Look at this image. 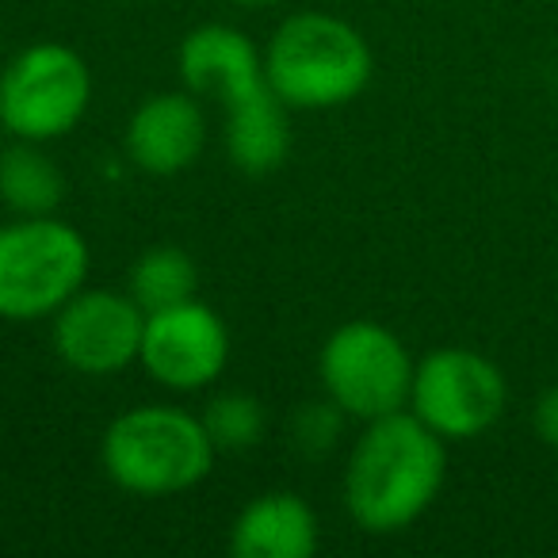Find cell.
I'll use <instances>...</instances> for the list:
<instances>
[{
    "mask_svg": "<svg viewBox=\"0 0 558 558\" xmlns=\"http://www.w3.org/2000/svg\"><path fill=\"white\" fill-rule=\"evenodd\" d=\"M444 444L410 410L367 421L344 463V509L352 524L367 535H398L417 524L448 474Z\"/></svg>",
    "mask_w": 558,
    "mask_h": 558,
    "instance_id": "1",
    "label": "cell"
},
{
    "mask_svg": "<svg viewBox=\"0 0 558 558\" xmlns=\"http://www.w3.org/2000/svg\"><path fill=\"white\" fill-rule=\"evenodd\" d=\"M372 77V43L333 12H295L264 47V81L291 111L344 108L367 93Z\"/></svg>",
    "mask_w": 558,
    "mask_h": 558,
    "instance_id": "2",
    "label": "cell"
},
{
    "mask_svg": "<svg viewBox=\"0 0 558 558\" xmlns=\"http://www.w3.org/2000/svg\"><path fill=\"white\" fill-rule=\"evenodd\" d=\"M215 440L199 413L180 405H131L100 440V466L111 486L131 497L187 494L215 471Z\"/></svg>",
    "mask_w": 558,
    "mask_h": 558,
    "instance_id": "3",
    "label": "cell"
},
{
    "mask_svg": "<svg viewBox=\"0 0 558 558\" xmlns=\"http://www.w3.org/2000/svg\"><path fill=\"white\" fill-rule=\"evenodd\" d=\"M93 253L77 226L16 215L0 226V322L54 318L88 283Z\"/></svg>",
    "mask_w": 558,
    "mask_h": 558,
    "instance_id": "4",
    "label": "cell"
},
{
    "mask_svg": "<svg viewBox=\"0 0 558 558\" xmlns=\"http://www.w3.org/2000/svg\"><path fill=\"white\" fill-rule=\"evenodd\" d=\"M93 108V70L65 43H32L0 70V126L16 142L65 138Z\"/></svg>",
    "mask_w": 558,
    "mask_h": 558,
    "instance_id": "5",
    "label": "cell"
},
{
    "mask_svg": "<svg viewBox=\"0 0 558 558\" xmlns=\"http://www.w3.org/2000/svg\"><path fill=\"white\" fill-rule=\"evenodd\" d=\"M413 367L402 337L367 318L337 326L318 352L322 395L360 425L410 410Z\"/></svg>",
    "mask_w": 558,
    "mask_h": 558,
    "instance_id": "6",
    "label": "cell"
},
{
    "mask_svg": "<svg viewBox=\"0 0 558 558\" xmlns=\"http://www.w3.org/2000/svg\"><path fill=\"white\" fill-rule=\"evenodd\" d=\"M509 387L494 360L471 349H433L413 367L410 413L444 440H474L501 421Z\"/></svg>",
    "mask_w": 558,
    "mask_h": 558,
    "instance_id": "7",
    "label": "cell"
},
{
    "mask_svg": "<svg viewBox=\"0 0 558 558\" xmlns=\"http://www.w3.org/2000/svg\"><path fill=\"white\" fill-rule=\"evenodd\" d=\"M138 364L165 390H177V395L207 390L222 379L230 364V329L215 306L199 299L149 311Z\"/></svg>",
    "mask_w": 558,
    "mask_h": 558,
    "instance_id": "8",
    "label": "cell"
},
{
    "mask_svg": "<svg viewBox=\"0 0 558 558\" xmlns=\"http://www.w3.org/2000/svg\"><path fill=\"white\" fill-rule=\"evenodd\" d=\"M146 311L131 291L81 288L50 318V341L70 372L88 379H108L138 364Z\"/></svg>",
    "mask_w": 558,
    "mask_h": 558,
    "instance_id": "9",
    "label": "cell"
},
{
    "mask_svg": "<svg viewBox=\"0 0 558 558\" xmlns=\"http://www.w3.org/2000/svg\"><path fill=\"white\" fill-rule=\"evenodd\" d=\"M126 157L149 177L187 172L207 149V111L187 88L154 93L131 111L123 134Z\"/></svg>",
    "mask_w": 558,
    "mask_h": 558,
    "instance_id": "10",
    "label": "cell"
},
{
    "mask_svg": "<svg viewBox=\"0 0 558 558\" xmlns=\"http://www.w3.org/2000/svg\"><path fill=\"white\" fill-rule=\"evenodd\" d=\"M177 73L192 96L226 108L264 85V50L233 24H199L180 39Z\"/></svg>",
    "mask_w": 558,
    "mask_h": 558,
    "instance_id": "11",
    "label": "cell"
},
{
    "mask_svg": "<svg viewBox=\"0 0 558 558\" xmlns=\"http://www.w3.org/2000/svg\"><path fill=\"white\" fill-rule=\"evenodd\" d=\"M318 543V512L291 489H268L253 497L230 524L233 558H314Z\"/></svg>",
    "mask_w": 558,
    "mask_h": 558,
    "instance_id": "12",
    "label": "cell"
},
{
    "mask_svg": "<svg viewBox=\"0 0 558 558\" xmlns=\"http://www.w3.org/2000/svg\"><path fill=\"white\" fill-rule=\"evenodd\" d=\"M226 157L245 177H268L291 154V108L264 81L222 108Z\"/></svg>",
    "mask_w": 558,
    "mask_h": 558,
    "instance_id": "13",
    "label": "cell"
},
{
    "mask_svg": "<svg viewBox=\"0 0 558 558\" xmlns=\"http://www.w3.org/2000/svg\"><path fill=\"white\" fill-rule=\"evenodd\" d=\"M65 199V177L39 142H16L0 149V203L12 215H54Z\"/></svg>",
    "mask_w": 558,
    "mask_h": 558,
    "instance_id": "14",
    "label": "cell"
},
{
    "mask_svg": "<svg viewBox=\"0 0 558 558\" xmlns=\"http://www.w3.org/2000/svg\"><path fill=\"white\" fill-rule=\"evenodd\" d=\"M195 288H199V268L180 245H154L138 253V260L131 264V279H126V291L146 314L195 299Z\"/></svg>",
    "mask_w": 558,
    "mask_h": 558,
    "instance_id": "15",
    "label": "cell"
},
{
    "mask_svg": "<svg viewBox=\"0 0 558 558\" xmlns=\"http://www.w3.org/2000/svg\"><path fill=\"white\" fill-rule=\"evenodd\" d=\"M199 417H203V425H207L218 451H248L268 433V410H264L260 398L245 395V390L215 395L203 405Z\"/></svg>",
    "mask_w": 558,
    "mask_h": 558,
    "instance_id": "16",
    "label": "cell"
},
{
    "mask_svg": "<svg viewBox=\"0 0 558 558\" xmlns=\"http://www.w3.org/2000/svg\"><path fill=\"white\" fill-rule=\"evenodd\" d=\"M341 425H344V413L337 410L329 398L306 402L303 410L291 417V444H295L303 456L318 459V456H326V451H333L337 436H341Z\"/></svg>",
    "mask_w": 558,
    "mask_h": 558,
    "instance_id": "17",
    "label": "cell"
},
{
    "mask_svg": "<svg viewBox=\"0 0 558 558\" xmlns=\"http://www.w3.org/2000/svg\"><path fill=\"white\" fill-rule=\"evenodd\" d=\"M532 425H535V436H539L547 448H558V387H550L539 395L535 413H532Z\"/></svg>",
    "mask_w": 558,
    "mask_h": 558,
    "instance_id": "18",
    "label": "cell"
},
{
    "mask_svg": "<svg viewBox=\"0 0 558 558\" xmlns=\"http://www.w3.org/2000/svg\"><path fill=\"white\" fill-rule=\"evenodd\" d=\"M230 4H238V9H268L276 0H230Z\"/></svg>",
    "mask_w": 558,
    "mask_h": 558,
    "instance_id": "19",
    "label": "cell"
},
{
    "mask_svg": "<svg viewBox=\"0 0 558 558\" xmlns=\"http://www.w3.org/2000/svg\"><path fill=\"white\" fill-rule=\"evenodd\" d=\"M131 4H138V0H131Z\"/></svg>",
    "mask_w": 558,
    "mask_h": 558,
    "instance_id": "20",
    "label": "cell"
}]
</instances>
